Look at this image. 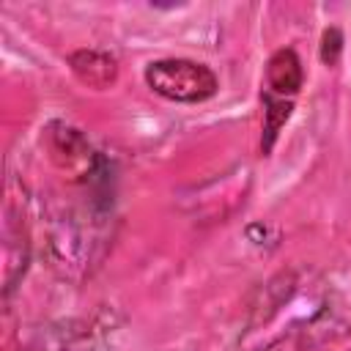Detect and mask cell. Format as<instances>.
Listing matches in <instances>:
<instances>
[{"label": "cell", "instance_id": "obj_5", "mask_svg": "<svg viewBox=\"0 0 351 351\" xmlns=\"http://www.w3.org/2000/svg\"><path fill=\"white\" fill-rule=\"evenodd\" d=\"M340 52H343V33H340V27H326L324 36H321V60L326 66H332V63H337Z\"/></svg>", "mask_w": 351, "mask_h": 351}, {"label": "cell", "instance_id": "obj_1", "mask_svg": "<svg viewBox=\"0 0 351 351\" xmlns=\"http://www.w3.org/2000/svg\"><path fill=\"white\" fill-rule=\"evenodd\" d=\"M145 82L154 93L178 104H200L211 99L219 88L217 74L189 58H159L145 66Z\"/></svg>", "mask_w": 351, "mask_h": 351}, {"label": "cell", "instance_id": "obj_3", "mask_svg": "<svg viewBox=\"0 0 351 351\" xmlns=\"http://www.w3.org/2000/svg\"><path fill=\"white\" fill-rule=\"evenodd\" d=\"M69 66L88 88H110L118 77V60L101 49H77L69 55Z\"/></svg>", "mask_w": 351, "mask_h": 351}, {"label": "cell", "instance_id": "obj_2", "mask_svg": "<svg viewBox=\"0 0 351 351\" xmlns=\"http://www.w3.org/2000/svg\"><path fill=\"white\" fill-rule=\"evenodd\" d=\"M302 82H304V69H302L299 55L291 47L277 49L266 63V88H269V93L280 96V99H291V96L299 93Z\"/></svg>", "mask_w": 351, "mask_h": 351}, {"label": "cell", "instance_id": "obj_4", "mask_svg": "<svg viewBox=\"0 0 351 351\" xmlns=\"http://www.w3.org/2000/svg\"><path fill=\"white\" fill-rule=\"evenodd\" d=\"M263 104H266V123H263L261 148H263V154H269L271 145H274V140H277V134H280V129H282V123L291 115V99H280V96L266 93L263 96Z\"/></svg>", "mask_w": 351, "mask_h": 351}]
</instances>
